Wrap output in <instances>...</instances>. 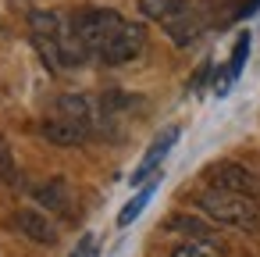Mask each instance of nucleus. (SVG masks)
Here are the masks:
<instances>
[{
	"label": "nucleus",
	"instance_id": "f257e3e1",
	"mask_svg": "<svg viewBox=\"0 0 260 257\" xmlns=\"http://www.w3.org/2000/svg\"><path fill=\"white\" fill-rule=\"evenodd\" d=\"M75 29L82 36V47L100 65H128L146 50V29L111 8H86L75 11Z\"/></svg>",
	"mask_w": 260,
	"mask_h": 257
},
{
	"label": "nucleus",
	"instance_id": "f03ea898",
	"mask_svg": "<svg viewBox=\"0 0 260 257\" xmlns=\"http://www.w3.org/2000/svg\"><path fill=\"white\" fill-rule=\"evenodd\" d=\"M29 29H32V43H36L43 65L50 72H72V68H79V65L89 61V54L82 47V36L75 29V15H64V11H32Z\"/></svg>",
	"mask_w": 260,
	"mask_h": 257
},
{
	"label": "nucleus",
	"instance_id": "7ed1b4c3",
	"mask_svg": "<svg viewBox=\"0 0 260 257\" xmlns=\"http://www.w3.org/2000/svg\"><path fill=\"white\" fill-rule=\"evenodd\" d=\"M100 129V100L93 97H61L43 118V136L57 147L86 143Z\"/></svg>",
	"mask_w": 260,
	"mask_h": 257
},
{
	"label": "nucleus",
	"instance_id": "20e7f679",
	"mask_svg": "<svg viewBox=\"0 0 260 257\" xmlns=\"http://www.w3.org/2000/svg\"><path fill=\"white\" fill-rule=\"evenodd\" d=\"M139 15H146L150 22H157L178 47H189L203 36L207 29V15L192 0H139Z\"/></svg>",
	"mask_w": 260,
	"mask_h": 257
},
{
	"label": "nucleus",
	"instance_id": "39448f33",
	"mask_svg": "<svg viewBox=\"0 0 260 257\" xmlns=\"http://www.w3.org/2000/svg\"><path fill=\"white\" fill-rule=\"evenodd\" d=\"M196 207L217 225H228V229H239V232H256L260 229V200H253L246 193L207 186V189L196 193Z\"/></svg>",
	"mask_w": 260,
	"mask_h": 257
},
{
	"label": "nucleus",
	"instance_id": "423d86ee",
	"mask_svg": "<svg viewBox=\"0 0 260 257\" xmlns=\"http://www.w3.org/2000/svg\"><path fill=\"white\" fill-rule=\"evenodd\" d=\"M207 186H221V189H232V193H246L253 200H260V175L242 168V164H214L207 172Z\"/></svg>",
	"mask_w": 260,
	"mask_h": 257
},
{
	"label": "nucleus",
	"instance_id": "0eeeda50",
	"mask_svg": "<svg viewBox=\"0 0 260 257\" xmlns=\"http://www.w3.org/2000/svg\"><path fill=\"white\" fill-rule=\"evenodd\" d=\"M178 143V129H168L164 136H157L153 143H150V150H146V157L139 161V168L132 172V186H146V179L160 168V161L168 157V150Z\"/></svg>",
	"mask_w": 260,
	"mask_h": 257
},
{
	"label": "nucleus",
	"instance_id": "6e6552de",
	"mask_svg": "<svg viewBox=\"0 0 260 257\" xmlns=\"http://www.w3.org/2000/svg\"><path fill=\"white\" fill-rule=\"evenodd\" d=\"M15 225H18V232H25L29 239H36V243H43V246H54V243H57L54 221H50L47 214H40V211H18V214H15Z\"/></svg>",
	"mask_w": 260,
	"mask_h": 257
},
{
	"label": "nucleus",
	"instance_id": "1a4fd4ad",
	"mask_svg": "<svg viewBox=\"0 0 260 257\" xmlns=\"http://www.w3.org/2000/svg\"><path fill=\"white\" fill-rule=\"evenodd\" d=\"M168 257H224V250H221V243H214L210 236H192V239L175 243Z\"/></svg>",
	"mask_w": 260,
	"mask_h": 257
},
{
	"label": "nucleus",
	"instance_id": "9d476101",
	"mask_svg": "<svg viewBox=\"0 0 260 257\" xmlns=\"http://www.w3.org/2000/svg\"><path fill=\"white\" fill-rule=\"evenodd\" d=\"M246 58H249V33H242L239 40H235V50H232V61H228V72H224V79L217 82V93H224L239 75H242V65H246Z\"/></svg>",
	"mask_w": 260,
	"mask_h": 257
},
{
	"label": "nucleus",
	"instance_id": "9b49d317",
	"mask_svg": "<svg viewBox=\"0 0 260 257\" xmlns=\"http://www.w3.org/2000/svg\"><path fill=\"white\" fill-rule=\"evenodd\" d=\"M153 186H157V179H153V182H146V186H143V189H139V193H136V196H132L125 207H121V214H118V225H132V221L139 218V211H143V207L150 204V196H153Z\"/></svg>",
	"mask_w": 260,
	"mask_h": 257
},
{
	"label": "nucleus",
	"instance_id": "f8f14e48",
	"mask_svg": "<svg viewBox=\"0 0 260 257\" xmlns=\"http://www.w3.org/2000/svg\"><path fill=\"white\" fill-rule=\"evenodd\" d=\"M64 196H68V193H64V182H50V189L40 193V200H43L47 207H57V211L64 207Z\"/></svg>",
	"mask_w": 260,
	"mask_h": 257
},
{
	"label": "nucleus",
	"instance_id": "ddd939ff",
	"mask_svg": "<svg viewBox=\"0 0 260 257\" xmlns=\"http://www.w3.org/2000/svg\"><path fill=\"white\" fill-rule=\"evenodd\" d=\"M11 168V154H8V147H4V139H0V175H4Z\"/></svg>",
	"mask_w": 260,
	"mask_h": 257
},
{
	"label": "nucleus",
	"instance_id": "4468645a",
	"mask_svg": "<svg viewBox=\"0 0 260 257\" xmlns=\"http://www.w3.org/2000/svg\"><path fill=\"white\" fill-rule=\"evenodd\" d=\"M256 8H260V0H246V4L239 8V18H246V15H253Z\"/></svg>",
	"mask_w": 260,
	"mask_h": 257
}]
</instances>
